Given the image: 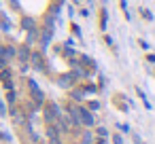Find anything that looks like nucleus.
I'll use <instances>...</instances> for the list:
<instances>
[{
	"instance_id": "nucleus-1",
	"label": "nucleus",
	"mask_w": 155,
	"mask_h": 144,
	"mask_svg": "<svg viewBox=\"0 0 155 144\" xmlns=\"http://www.w3.org/2000/svg\"><path fill=\"white\" fill-rule=\"evenodd\" d=\"M74 112H77V119H79V123H81V125H87V127H91V123H94V117L89 114V110H85V108H74Z\"/></svg>"
},
{
	"instance_id": "nucleus-2",
	"label": "nucleus",
	"mask_w": 155,
	"mask_h": 144,
	"mask_svg": "<svg viewBox=\"0 0 155 144\" xmlns=\"http://www.w3.org/2000/svg\"><path fill=\"white\" fill-rule=\"evenodd\" d=\"M45 119H47V123H53L55 119L60 121V108H58L55 104H47V108H45Z\"/></svg>"
},
{
	"instance_id": "nucleus-3",
	"label": "nucleus",
	"mask_w": 155,
	"mask_h": 144,
	"mask_svg": "<svg viewBox=\"0 0 155 144\" xmlns=\"http://www.w3.org/2000/svg\"><path fill=\"white\" fill-rule=\"evenodd\" d=\"M28 87H30V93H32V98H34V102L36 104H43V91L38 89V85H36V81H28Z\"/></svg>"
},
{
	"instance_id": "nucleus-4",
	"label": "nucleus",
	"mask_w": 155,
	"mask_h": 144,
	"mask_svg": "<svg viewBox=\"0 0 155 144\" xmlns=\"http://www.w3.org/2000/svg\"><path fill=\"white\" fill-rule=\"evenodd\" d=\"M21 26H24V28H26L28 32H30V30H36V28H34V21H32L30 17H24V21H21Z\"/></svg>"
},
{
	"instance_id": "nucleus-5",
	"label": "nucleus",
	"mask_w": 155,
	"mask_h": 144,
	"mask_svg": "<svg viewBox=\"0 0 155 144\" xmlns=\"http://www.w3.org/2000/svg\"><path fill=\"white\" fill-rule=\"evenodd\" d=\"M83 144H91V136H89V133L83 136Z\"/></svg>"
},
{
	"instance_id": "nucleus-6",
	"label": "nucleus",
	"mask_w": 155,
	"mask_h": 144,
	"mask_svg": "<svg viewBox=\"0 0 155 144\" xmlns=\"http://www.w3.org/2000/svg\"><path fill=\"white\" fill-rule=\"evenodd\" d=\"M7 64H9V59H5V57H0V70H2V68H7Z\"/></svg>"
},
{
	"instance_id": "nucleus-7",
	"label": "nucleus",
	"mask_w": 155,
	"mask_h": 144,
	"mask_svg": "<svg viewBox=\"0 0 155 144\" xmlns=\"http://www.w3.org/2000/svg\"><path fill=\"white\" fill-rule=\"evenodd\" d=\"M113 140H115V144H123V140H121V136H115Z\"/></svg>"
},
{
	"instance_id": "nucleus-8",
	"label": "nucleus",
	"mask_w": 155,
	"mask_h": 144,
	"mask_svg": "<svg viewBox=\"0 0 155 144\" xmlns=\"http://www.w3.org/2000/svg\"><path fill=\"white\" fill-rule=\"evenodd\" d=\"M0 114H7V108H5V104L0 102Z\"/></svg>"
},
{
	"instance_id": "nucleus-9",
	"label": "nucleus",
	"mask_w": 155,
	"mask_h": 144,
	"mask_svg": "<svg viewBox=\"0 0 155 144\" xmlns=\"http://www.w3.org/2000/svg\"><path fill=\"white\" fill-rule=\"evenodd\" d=\"M98 144H104V140H100V142H98Z\"/></svg>"
}]
</instances>
